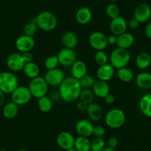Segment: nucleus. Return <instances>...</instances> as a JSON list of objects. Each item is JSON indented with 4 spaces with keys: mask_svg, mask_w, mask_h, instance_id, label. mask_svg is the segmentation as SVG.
<instances>
[{
    "mask_svg": "<svg viewBox=\"0 0 151 151\" xmlns=\"http://www.w3.org/2000/svg\"><path fill=\"white\" fill-rule=\"evenodd\" d=\"M100 1H104V0H100Z\"/></svg>",
    "mask_w": 151,
    "mask_h": 151,
    "instance_id": "obj_53",
    "label": "nucleus"
},
{
    "mask_svg": "<svg viewBox=\"0 0 151 151\" xmlns=\"http://www.w3.org/2000/svg\"><path fill=\"white\" fill-rule=\"evenodd\" d=\"M92 19V12L88 7H82L76 13V20L82 25L88 24Z\"/></svg>",
    "mask_w": 151,
    "mask_h": 151,
    "instance_id": "obj_22",
    "label": "nucleus"
},
{
    "mask_svg": "<svg viewBox=\"0 0 151 151\" xmlns=\"http://www.w3.org/2000/svg\"><path fill=\"white\" fill-rule=\"evenodd\" d=\"M86 113L90 119L93 122L99 121L104 116L103 108L98 103L92 102L88 104Z\"/></svg>",
    "mask_w": 151,
    "mask_h": 151,
    "instance_id": "obj_17",
    "label": "nucleus"
},
{
    "mask_svg": "<svg viewBox=\"0 0 151 151\" xmlns=\"http://www.w3.org/2000/svg\"><path fill=\"white\" fill-rule=\"evenodd\" d=\"M19 112V105L14 101H11L4 105L2 108V115L8 119H12L17 116Z\"/></svg>",
    "mask_w": 151,
    "mask_h": 151,
    "instance_id": "obj_27",
    "label": "nucleus"
},
{
    "mask_svg": "<svg viewBox=\"0 0 151 151\" xmlns=\"http://www.w3.org/2000/svg\"><path fill=\"white\" fill-rule=\"evenodd\" d=\"M139 24H140V22L135 18H133L127 23V27H129V28L131 30H136L139 27Z\"/></svg>",
    "mask_w": 151,
    "mask_h": 151,
    "instance_id": "obj_41",
    "label": "nucleus"
},
{
    "mask_svg": "<svg viewBox=\"0 0 151 151\" xmlns=\"http://www.w3.org/2000/svg\"><path fill=\"white\" fill-rule=\"evenodd\" d=\"M96 81V80L92 75L86 74L84 77L79 79V83L82 89H91L93 88Z\"/></svg>",
    "mask_w": 151,
    "mask_h": 151,
    "instance_id": "obj_32",
    "label": "nucleus"
},
{
    "mask_svg": "<svg viewBox=\"0 0 151 151\" xmlns=\"http://www.w3.org/2000/svg\"><path fill=\"white\" fill-rule=\"evenodd\" d=\"M110 1L112 2V3H115V2H116L117 0H110Z\"/></svg>",
    "mask_w": 151,
    "mask_h": 151,
    "instance_id": "obj_51",
    "label": "nucleus"
},
{
    "mask_svg": "<svg viewBox=\"0 0 151 151\" xmlns=\"http://www.w3.org/2000/svg\"><path fill=\"white\" fill-rule=\"evenodd\" d=\"M32 94L28 87L18 86L11 93L12 101L17 105H24L30 102L32 99Z\"/></svg>",
    "mask_w": 151,
    "mask_h": 151,
    "instance_id": "obj_7",
    "label": "nucleus"
},
{
    "mask_svg": "<svg viewBox=\"0 0 151 151\" xmlns=\"http://www.w3.org/2000/svg\"><path fill=\"white\" fill-rule=\"evenodd\" d=\"M16 48L19 52H30L35 47V40L33 36L22 35L16 40Z\"/></svg>",
    "mask_w": 151,
    "mask_h": 151,
    "instance_id": "obj_12",
    "label": "nucleus"
},
{
    "mask_svg": "<svg viewBox=\"0 0 151 151\" xmlns=\"http://www.w3.org/2000/svg\"><path fill=\"white\" fill-rule=\"evenodd\" d=\"M107 42H108V45H116L117 36L113 34L108 36L107 37Z\"/></svg>",
    "mask_w": 151,
    "mask_h": 151,
    "instance_id": "obj_46",
    "label": "nucleus"
},
{
    "mask_svg": "<svg viewBox=\"0 0 151 151\" xmlns=\"http://www.w3.org/2000/svg\"><path fill=\"white\" fill-rule=\"evenodd\" d=\"M39 28L36 24V23L32 22H29L27 24H24V27H23V33L24 35L30 36H33L35 33L37 31V29Z\"/></svg>",
    "mask_w": 151,
    "mask_h": 151,
    "instance_id": "obj_37",
    "label": "nucleus"
},
{
    "mask_svg": "<svg viewBox=\"0 0 151 151\" xmlns=\"http://www.w3.org/2000/svg\"><path fill=\"white\" fill-rule=\"evenodd\" d=\"M88 73V67L87 65L81 60H76L71 66V75L72 77L79 79L84 77Z\"/></svg>",
    "mask_w": 151,
    "mask_h": 151,
    "instance_id": "obj_19",
    "label": "nucleus"
},
{
    "mask_svg": "<svg viewBox=\"0 0 151 151\" xmlns=\"http://www.w3.org/2000/svg\"><path fill=\"white\" fill-rule=\"evenodd\" d=\"M105 11L107 17L111 19L116 18L117 17L119 16V8L115 3L109 4L107 6V8H106Z\"/></svg>",
    "mask_w": 151,
    "mask_h": 151,
    "instance_id": "obj_36",
    "label": "nucleus"
},
{
    "mask_svg": "<svg viewBox=\"0 0 151 151\" xmlns=\"http://www.w3.org/2000/svg\"><path fill=\"white\" fill-rule=\"evenodd\" d=\"M82 88L79 80L73 77L65 78L59 85V93L61 99L67 102H73L79 98Z\"/></svg>",
    "mask_w": 151,
    "mask_h": 151,
    "instance_id": "obj_1",
    "label": "nucleus"
},
{
    "mask_svg": "<svg viewBox=\"0 0 151 151\" xmlns=\"http://www.w3.org/2000/svg\"><path fill=\"white\" fill-rule=\"evenodd\" d=\"M75 137L72 133L67 131H63L59 133L56 137V143L62 149L67 150L74 147Z\"/></svg>",
    "mask_w": 151,
    "mask_h": 151,
    "instance_id": "obj_15",
    "label": "nucleus"
},
{
    "mask_svg": "<svg viewBox=\"0 0 151 151\" xmlns=\"http://www.w3.org/2000/svg\"><path fill=\"white\" fill-rule=\"evenodd\" d=\"M29 90L32 94V96L36 99L47 96L48 92L49 85L44 77L38 76L32 79L28 86Z\"/></svg>",
    "mask_w": 151,
    "mask_h": 151,
    "instance_id": "obj_6",
    "label": "nucleus"
},
{
    "mask_svg": "<svg viewBox=\"0 0 151 151\" xmlns=\"http://www.w3.org/2000/svg\"><path fill=\"white\" fill-rule=\"evenodd\" d=\"M61 42L65 47L74 49L78 45V37L74 32L66 31L62 33Z\"/></svg>",
    "mask_w": 151,
    "mask_h": 151,
    "instance_id": "obj_21",
    "label": "nucleus"
},
{
    "mask_svg": "<svg viewBox=\"0 0 151 151\" xmlns=\"http://www.w3.org/2000/svg\"><path fill=\"white\" fill-rule=\"evenodd\" d=\"M44 78L49 86H59L65 79V73L59 68L47 70L45 73Z\"/></svg>",
    "mask_w": 151,
    "mask_h": 151,
    "instance_id": "obj_9",
    "label": "nucleus"
},
{
    "mask_svg": "<svg viewBox=\"0 0 151 151\" xmlns=\"http://www.w3.org/2000/svg\"><path fill=\"white\" fill-rule=\"evenodd\" d=\"M145 36L151 40V21H149L147 24L146 27L145 29Z\"/></svg>",
    "mask_w": 151,
    "mask_h": 151,
    "instance_id": "obj_44",
    "label": "nucleus"
},
{
    "mask_svg": "<svg viewBox=\"0 0 151 151\" xmlns=\"http://www.w3.org/2000/svg\"><path fill=\"white\" fill-rule=\"evenodd\" d=\"M5 101V94L0 90V107L2 106Z\"/></svg>",
    "mask_w": 151,
    "mask_h": 151,
    "instance_id": "obj_47",
    "label": "nucleus"
},
{
    "mask_svg": "<svg viewBox=\"0 0 151 151\" xmlns=\"http://www.w3.org/2000/svg\"><path fill=\"white\" fill-rule=\"evenodd\" d=\"M104 120L107 127L111 129H119L125 123V113L121 109H111L106 113Z\"/></svg>",
    "mask_w": 151,
    "mask_h": 151,
    "instance_id": "obj_4",
    "label": "nucleus"
},
{
    "mask_svg": "<svg viewBox=\"0 0 151 151\" xmlns=\"http://www.w3.org/2000/svg\"><path fill=\"white\" fill-rule=\"evenodd\" d=\"M136 65L140 70H145L151 65V56L147 52H141L136 58Z\"/></svg>",
    "mask_w": 151,
    "mask_h": 151,
    "instance_id": "obj_28",
    "label": "nucleus"
},
{
    "mask_svg": "<svg viewBox=\"0 0 151 151\" xmlns=\"http://www.w3.org/2000/svg\"><path fill=\"white\" fill-rule=\"evenodd\" d=\"M109 57L104 50H98L94 56V61L99 67L107 64Z\"/></svg>",
    "mask_w": 151,
    "mask_h": 151,
    "instance_id": "obj_34",
    "label": "nucleus"
},
{
    "mask_svg": "<svg viewBox=\"0 0 151 151\" xmlns=\"http://www.w3.org/2000/svg\"><path fill=\"white\" fill-rule=\"evenodd\" d=\"M136 84L139 88L149 90L151 88V73L148 72H141L136 76Z\"/></svg>",
    "mask_w": 151,
    "mask_h": 151,
    "instance_id": "obj_23",
    "label": "nucleus"
},
{
    "mask_svg": "<svg viewBox=\"0 0 151 151\" xmlns=\"http://www.w3.org/2000/svg\"><path fill=\"white\" fill-rule=\"evenodd\" d=\"M105 147V142L102 138H94L91 141V151H102Z\"/></svg>",
    "mask_w": 151,
    "mask_h": 151,
    "instance_id": "obj_35",
    "label": "nucleus"
},
{
    "mask_svg": "<svg viewBox=\"0 0 151 151\" xmlns=\"http://www.w3.org/2000/svg\"><path fill=\"white\" fill-rule=\"evenodd\" d=\"M134 41V36L130 33L125 32V33L117 36L116 45L118 47L128 50V48H130L133 45Z\"/></svg>",
    "mask_w": 151,
    "mask_h": 151,
    "instance_id": "obj_24",
    "label": "nucleus"
},
{
    "mask_svg": "<svg viewBox=\"0 0 151 151\" xmlns=\"http://www.w3.org/2000/svg\"><path fill=\"white\" fill-rule=\"evenodd\" d=\"M117 76L120 81L124 83H127L133 80L134 75L130 68L124 67L117 69Z\"/></svg>",
    "mask_w": 151,
    "mask_h": 151,
    "instance_id": "obj_30",
    "label": "nucleus"
},
{
    "mask_svg": "<svg viewBox=\"0 0 151 151\" xmlns=\"http://www.w3.org/2000/svg\"><path fill=\"white\" fill-rule=\"evenodd\" d=\"M59 64V62L57 56H54V55L48 56L45 61V67L47 70H53L57 68Z\"/></svg>",
    "mask_w": 151,
    "mask_h": 151,
    "instance_id": "obj_38",
    "label": "nucleus"
},
{
    "mask_svg": "<svg viewBox=\"0 0 151 151\" xmlns=\"http://www.w3.org/2000/svg\"><path fill=\"white\" fill-rule=\"evenodd\" d=\"M24 75L27 78L30 79H34V78L40 76V68L39 65L35 62H31L28 63H25L24 68L22 69Z\"/></svg>",
    "mask_w": 151,
    "mask_h": 151,
    "instance_id": "obj_26",
    "label": "nucleus"
},
{
    "mask_svg": "<svg viewBox=\"0 0 151 151\" xmlns=\"http://www.w3.org/2000/svg\"><path fill=\"white\" fill-rule=\"evenodd\" d=\"M114 74H115V68L108 63L99 67L96 71L98 79L104 82L110 80L113 77Z\"/></svg>",
    "mask_w": 151,
    "mask_h": 151,
    "instance_id": "obj_18",
    "label": "nucleus"
},
{
    "mask_svg": "<svg viewBox=\"0 0 151 151\" xmlns=\"http://www.w3.org/2000/svg\"><path fill=\"white\" fill-rule=\"evenodd\" d=\"M105 129L102 126L97 125L94 126L93 130V135L96 138H102L105 135Z\"/></svg>",
    "mask_w": 151,
    "mask_h": 151,
    "instance_id": "obj_39",
    "label": "nucleus"
},
{
    "mask_svg": "<svg viewBox=\"0 0 151 151\" xmlns=\"http://www.w3.org/2000/svg\"><path fill=\"white\" fill-rule=\"evenodd\" d=\"M89 43L91 47L96 51L104 50L108 45L107 36L102 32H93L89 36Z\"/></svg>",
    "mask_w": 151,
    "mask_h": 151,
    "instance_id": "obj_8",
    "label": "nucleus"
},
{
    "mask_svg": "<svg viewBox=\"0 0 151 151\" xmlns=\"http://www.w3.org/2000/svg\"><path fill=\"white\" fill-rule=\"evenodd\" d=\"M36 17V24H37L38 27L44 31H53L57 27V18L50 11H42Z\"/></svg>",
    "mask_w": 151,
    "mask_h": 151,
    "instance_id": "obj_2",
    "label": "nucleus"
},
{
    "mask_svg": "<svg viewBox=\"0 0 151 151\" xmlns=\"http://www.w3.org/2000/svg\"><path fill=\"white\" fill-rule=\"evenodd\" d=\"M119 145V140L115 136H111V137L109 138L107 141V147H109L113 148V149H116L117 146Z\"/></svg>",
    "mask_w": 151,
    "mask_h": 151,
    "instance_id": "obj_40",
    "label": "nucleus"
},
{
    "mask_svg": "<svg viewBox=\"0 0 151 151\" xmlns=\"http://www.w3.org/2000/svg\"><path fill=\"white\" fill-rule=\"evenodd\" d=\"M0 151H8V150H5V149H2V150H0Z\"/></svg>",
    "mask_w": 151,
    "mask_h": 151,
    "instance_id": "obj_52",
    "label": "nucleus"
},
{
    "mask_svg": "<svg viewBox=\"0 0 151 151\" xmlns=\"http://www.w3.org/2000/svg\"><path fill=\"white\" fill-rule=\"evenodd\" d=\"M18 86V78L13 73L8 71L0 73V90L4 93L11 94Z\"/></svg>",
    "mask_w": 151,
    "mask_h": 151,
    "instance_id": "obj_5",
    "label": "nucleus"
},
{
    "mask_svg": "<svg viewBox=\"0 0 151 151\" xmlns=\"http://www.w3.org/2000/svg\"><path fill=\"white\" fill-rule=\"evenodd\" d=\"M37 105L39 109L43 113H49L53 108V101L47 96L38 99Z\"/></svg>",
    "mask_w": 151,
    "mask_h": 151,
    "instance_id": "obj_31",
    "label": "nucleus"
},
{
    "mask_svg": "<svg viewBox=\"0 0 151 151\" xmlns=\"http://www.w3.org/2000/svg\"><path fill=\"white\" fill-rule=\"evenodd\" d=\"M16 151H27V150H26L24 149H19V150H17Z\"/></svg>",
    "mask_w": 151,
    "mask_h": 151,
    "instance_id": "obj_50",
    "label": "nucleus"
},
{
    "mask_svg": "<svg viewBox=\"0 0 151 151\" xmlns=\"http://www.w3.org/2000/svg\"><path fill=\"white\" fill-rule=\"evenodd\" d=\"M94 93L93 91L91 89H82L79 95V100L87 103V104H91L93 102L94 99Z\"/></svg>",
    "mask_w": 151,
    "mask_h": 151,
    "instance_id": "obj_33",
    "label": "nucleus"
},
{
    "mask_svg": "<svg viewBox=\"0 0 151 151\" xmlns=\"http://www.w3.org/2000/svg\"><path fill=\"white\" fill-rule=\"evenodd\" d=\"M74 147L78 151H91V141L88 137L79 136L75 139Z\"/></svg>",
    "mask_w": 151,
    "mask_h": 151,
    "instance_id": "obj_29",
    "label": "nucleus"
},
{
    "mask_svg": "<svg viewBox=\"0 0 151 151\" xmlns=\"http://www.w3.org/2000/svg\"><path fill=\"white\" fill-rule=\"evenodd\" d=\"M102 151H116V150L113 149V148L109 147H105Z\"/></svg>",
    "mask_w": 151,
    "mask_h": 151,
    "instance_id": "obj_48",
    "label": "nucleus"
},
{
    "mask_svg": "<svg viewBox=\"0 0 151 151\" xmlns=\"http://www.w3.org/2000/svg\"><path fill=\"white\" fill-rule=\"evenodd\" d=\"M127 28V22L122 17H117L111 19L110 23V30L112 34L118 36L125 33Z\"/></svg>",
    "mask_w": 151,
    "mask_h": 151,
    "instance_id": "obj_14",
    "label": "nucleus"
},
{
    "mask_svg": "<svg viewBox=\"0 0 151 151\" xmlns=\"http://www.w3.org/2000/svg\"><path fill=\"white\" fill-rule=\"evenodd\" d=\"M93 127L92 122L88 119H80L76 124V131L79 136L89 137L93 135Z\"/></svg>",
    "mask_w": 151,
    "mask_h": 151,
    "instance_id": "obj_16",
    "label": "nucleus"
},
{
    "mask_svg": "<svg viewBox=\"0 0 151 151\" xmlns=\"http://www.w3.org/2000/svg\"><path fill=\"white\" fill-rule=\"evenodd\" d=\"M110 64L114 68H119L127 67L130 61V53L127 49L116 47L111 52L109 57Z\"/></svg>",
    "mask_w": 151,
    "mask_h": 151,
    "instance_id": "obj_3",
    "label": "nucleus"
},
{
    "mask_svg": "<svg viewBox=\"0 0 151 151\" xmlns=\"http://www.w3.org/2000/svg\"><path fill=\"white\" fill-rule=\"evenodd\" d=\"M104 100L105 101V103H107V104H112L115 101V97H114L113 95H112V94L109 93L108 95H107L104 97Z\"/></svg>",
    "mask_w": 151,
    "mask_h": 151,
    "instance_id": "obj_45",
    "label": "nucleus"
},
{
    "mask_svg": "<svg viewBox=\"0 0 151 151\" xmlns=\"http://www.w3.org/2000/svg\"><path fill=\"white\" fill-rule=\"evenodd\" d=\"M66 151H78V150L76 149V148L74 147H71V148H70V149L67 150Z\"/></svg>",
    "mask_w": 151,
    "mask_h": 151,
    "instance_id": "obj_49",
    "label": "nucleus"
},
{
    "mask_svg": "<svg viewBox=\"0 0 151 151\" xmlns=\"http://www.w3.org/2000/svg\"><path fill=\"white\" fill-rule=\"evenodd\" d=\"M133 16L140 23L148 22L151 18L150 6L147 3L139 4L135 8Z\"/></svg>",
    "mask_w": 151,
    "mask_h": 151,
    "instance_id": "obj_11",
    "label": "nucleus"
},
{
    "mask_svg": "<svg viewBox=\"0 0 151 151\" xmlns=\"http://www.w3.org/2000/svg\"><path fill=\"white\" fill-rule=\"evenodd\" d=\"M59 62L64 67H71L76 61V53L74 49L64 47L57 54Z\"/></svg>",
    "mask_w": 151,
    "mask_h": 151,
    "instance_id": "obj_10",
    "label": "nucleus"
},
{
    "mask_svg": "<svg viewBox=\"0 0 151 151\" xmlns=\"http://www.w3.org/2000/svg\"><path fill=\"white\" fill-rule=\"evenodd\" d=\"M92 88L94 95L102 99H104L106 96L108 95L110 91V86H109L107 82L99 80V79L96 81Z\"/></svg>",
    "mask_w": 151,
    "mask_h": 151,
    "instance_id": "obj_20",
    "label": "nucleus"
},
{
    "mask_svg": "<svg viewBox=\"0 0 151 151\" xmlns=\"http://www.w3.org/2000/svg\"><path fill=\"white\" fill-rule=\"evenodd\" d=\"M88 107V104H87V103L84 102V101H80V100H79V101L77 103V104H76V108H77V110L80 112H86Z\"/></svg>",
    "mask_w": 151,
    "mask_h": 151,
    "instance_id": "obj_43",
    "label": "nucleus"
},
{
    "mask_svg": "<svg viewBox=\"0 0 151 151\" xmlns=\"http://www.w3.org/2000/svg\"><path fill=\"white\" fill-rule=\"evenodd\" d=\"M6 64L8 68L14 72L22 70L25 65L22 58V55L19 53H11L7 58Z\"/></svg>",
    "mask_w": 151,
    "mask_h": 151,
    "instance_id": "obj_13",
    "label": "nucleus"
},
{
    "mask_svg": "<svg viewBox=\"0 0 151 151\" xmlns=\"http://www.w3.org/2000/svg\"><path fill=\"white\" fill-rule=\"evenodd\" d=\"M22 58L24 59V63H28V62H33V56L32 54V53L30 52H24V53H22Z\"/></svg>",
    "mask_w": 151,
    "mask_h": 151,
    "instance_id": "obj_42",
    "label": "nucleus"
},
{
    "mask_svg": "<svg viewBox=\"0 0 151 151\" xmlns=\"http://www.w3.org/2000/svg\"><path fill=\"white\" fill-rule=\"evenodd\" d=\"M139 109L143 115L151 118V93L144 95L139 101Z\"/></svg>",
    "mask_w": 151,
    "mask_h": 151,
    "instance_id": "obj_25",
    "label": "nucleus"
}]
</instances>
